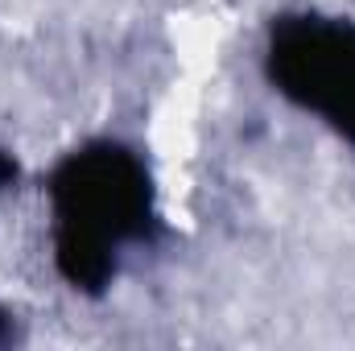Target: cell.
<instances>
[{
    "label": "cell",
    "instance_id": "6da1fadb",
    "mask_svg": "<svg viewBox=\"0 0 355 351\" xmlns=\"http://www.w3.org/2000/svg\"><path fill=\"white\" fill-rule=\"evenodd\" d=\"M50 219V264L79 298H107L128 252L162 236L157 178L128 137H87L54 157L42 178Z\"/></svg>",
    "mask_w": 355,
    "mask_h": 351
},
{
    "label": "cell",
    "instance_id": "7a4b0ae2",
    "mask_svg": "<svg viewBox=\"0 0 355 351\" xmlns=\"http://www.w3.org/2000/svg\"><path fill=\"white\" fill-rule=\"evenodd\" d=\"M261 75L277 99L355 149V17L281 8L261 33Z\"/></svg>",
    "mask_w": 355,
    "mask_h": 351
},
{
    "label": "cell",
    "instance_id": "3957f363",
    "mask_svg": "<svg viewBox=\"0 0 355 351\" xmlns=\"http://www.w3.org/2000/svg\"><path fill=\"white\" fill-rule=\"evenodd\" d=\"M25 339H29V323L21 318V310L12 302L0 298V351L25 348Z\"/></svg>",
    "mask_w": 355,
    "mask_h": 351
},
{
    "label": "cell",
    "instance_id": "277c9868",
    "mask_svg": "<svg viewBox=\"0 0 355 351\" xmlns=\"http://www.w3.org/2000/svg\"><path fill=\"white\" fill-rule=\"evenodd\" d=\"M21 182H25V162H21V153H17L8 141H0V198H4V194H17Z\"/></svg>",
    "mask_w": 355,
    "mask_h": 351
}]
</instances>
